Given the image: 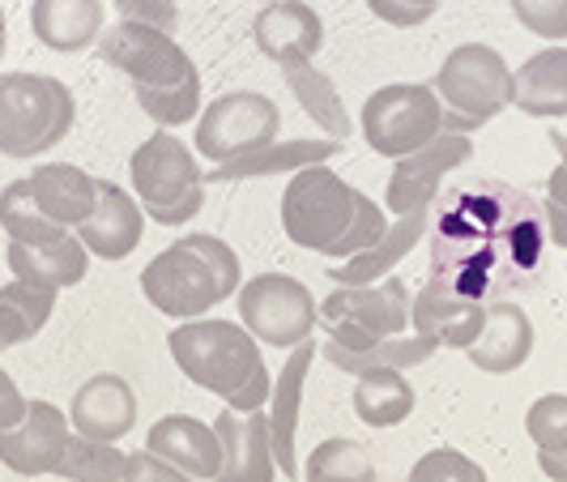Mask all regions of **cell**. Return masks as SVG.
Here are the masks:
<instances>
[{
  "instance_id": "1",
  "label": "cell",
  "mask_w": 567,
  "mask_h": 482,
  "mask_svg": "<svg viewBox=\"0 0 567 482\" xmlns=\"http://www.w3.org/2000/svg\"><path fill=\"white\" fill-rule=\"evenodd\" d=\"M389 227H393V214L380 201H371L363 188H354L350 180H341L329 163L295 171L286 180L282 230L303 253L350 260L375 248Z\"/></svg>"
},
{
  "instance_id": "2",
  "label": "cell",
  "mask_w": 567,
  "mask_h": 482,
  "mask_svg": "<svg viewBox=\"0 0 567 482\" xmlns=\"http://www.w3.org/2000/svg\"><path fill=\"white\" fill-rule=\"evenodd\" d=\"M167 350L175 368L184 371V380L223 398L227 410L252 414L269 406L274 376L265 363V346L239 320H223V316L184 320L167 334Z\"/></svg>"
},
{
  "instance_id": "3",
  "label": "cell",
  "mask_w": 567,
  "mask_h": 482,
  "mask_svg": "<svg viewBox=\"0 0 567 482\" xmlns=\"http://www.w3.org/2000/svg\"><path fill=\"white\" fill-rule=\"evenodd\" d=\"M128 180H133V197L142 201L145 218L163 227L193 223L205 205V171H200L197 150L179 142L171 129H154L133 150Z\"/></svg>"
},
{
  "instance_id": "4",
  "label": "cell",
  "mask_w": 567,
  "mask_h": 482,
  "mask_svg": "<svg viewBox=\"0 0 567 482\" xmlns=\"http://www.w3.org/2000/svg\"><path fill=\"white\" fill-rule=\"evenodd\" d=\"M78 99L48 73H0V154L39 158L73 133Z\"/></svg>"
},
{
  "instance_id": "5",
  "label": "cell",
  "mask_w": 567,
  "mask_h": 482,
  "mask_svg": "<svg viewBox=\"0 0 567 482\" xmlns=\"http://www.w3.org/2000/svg\"><path fill=\"white\" fill-rule=\"evenodd\" d=\"M431 90L440 94L449 112V133H478L486 120L508 112L516 99V69L499 57L491 43H461L453 48L440 73L431 78Z\"/></svg>"
},
{
  "instance_id": "6",
  "label": "cell",
  "mask_w": 567,
  "mask_h": 482,
  "mask_svg": "<svg viewBox=\"0 0 567 482\" xmlns=\"http://www.w3.org/2000/svg\"><path fill=\"white\" fill-rule=\"evenodd\" d=\"M359 129L371 154L398 163L405 154L423 150L426 142H435L440 133H449V112L431 82H389L368 94Z\"/></svg>"
},
{
  "instance_id": "7",
  "label": "cell",
  "mask_w": 567,
  "mask_h": 482,
  "mask_svg": "<svg viewBox=\"0 0 567 482\" xmlns=\"http://www.w3.org/2000/svg\"><path fill=\"white\" fill-rule=\"evenodd\" d=\"M239 325L269 350H295L320 329V304L308 286L290 274H256L235 295Z\"/></svg>"
},
{
  "instance_id": "8",
  "label": "cell",
  "mask_w": 567,
  "mask_h": 482,
  "mask_svg": "<svg viewBox=\"0 0 567 482\" xmlns=\"http://www.w3.org/2000/svg\"><path fill=\"white\" fill-rule=\"evenodd\" d=\"M278 133H282V112H278V103L269 94H260V90H227L209 107H200L193 150H197L200 163L223 167L230 158H244V154L274 145Z\"/></svg>"
},
{
  "instance_id": "9",
  "label": "cell",
  "mask_w": 567,
  "mask_h": 482,
  "mask_svg": "<svg viewBox=\"0 0 567 482\" xmlns=\"http://www.w3.org/2000/svg\"><path fill=\"white\" fill-rule=\"evenodd\" d=\"M142 295L150 299L154 312L171 316V320H200L209 316L218 304H227L218 274L209 269V260L193 253L184 239L167 244L163 253L154 256L142 269Z\"/></svg>"
},
{
  "instance_id": "10",
  "label": "cell",
  "mask_w": 567,
  "mask_h": 482,
  "mask_svg": "<svg viewBox=\"0 0 567 482\" xmlns=\"http://www.w3.org/2000/svg\"><path fill=\"white\" fill-rule=\"evenodd\" d=\"M99 57L120 69L133 85H150V90H167V85H184L188 78H197V64L179 48L175 34L137 27V22H112L103 30Z\"/></svg>"
},
{
  "instance_id": "11",
  "label": "cell",
  "mask_w": 567,
  "mask_h": 482,
  "mask_svg": "<svg viewBox=\"0 0 567 482\" xmlns=\"http://www.w3.org/2000/svg\"><path fill=\"white\" fill-rule=\"evenodd\" d=\"M470 158H474V142L465 133H440L435 142H426L423 150H414V154L393 163L389 188H384V209L393 218L431 209V201L440 197L444 180L456 167H465Z\"/></svg>"
},
{
  "instance_id": "12",
  "label": "cell",
  "mask_w": 567,
  "mask_h": 482,
  "mask_svg": "<svg viewBox=\"0 0 567 482\" xmlns=\"http://www.w3.org/2000/svg\"><path fill=\"white\" fill-rule=\"evenodd\" d=\"M73 440V423L56 401L34 398L22 414V423L0 431V465L22 479H56V465Z\"/></svg>"
},
{
  "instance_id": "13",
  "label": "cell",
  "mask_w": 567,
  "mask_h": 482,
  "mask_svg": "<svg viewBox=\"0 0 567 482\" xmlns=\"http://www.w3.org/2000/svg\"><path fill=\"white\" fill-rule=\"evenodd\" d=\"M414 295L405 278H384L371 286H333V295L320 304V325H354L371 338H405Z\"/></svg>"
},
{
  "instance_id": "14",
  "label": "cell",
  "mask_w": 567,
  "mask_h": 482,
  "mask_svg": "<svg viewBox=\"0 0 567 482\" xmlns=\"http://www.w3.org/2000/svg\"><path fill=\"white\" fill-rule=\"evenodd\" d=\"M486 325V304L461 295L449 283H426L414 295V308H410V334L435 341L440 350H470Z\"/></svg>"
},
{
  "instance_id": "15",
  "label": "cell",
  "mask_w": 567,
  "mask_h": 482,
  "mask_svg": "<svg viewBox=\"0 0 567 482\" xmlns=\"http://www.w3.org/2000/svg\"><path fill=\"white\" fill-rule=\"evenodd\" d=\"M69 423L85 440H103V444H120L133 427H137V393L124 376L115 371H99L78 384V393L69 401Z\"/></svg>"
},
{
  "instance_id": "16",
  "label": "cell",
  "mask_w": 567,
  "mask_h": 482,
  "mask_svg": "<svg viewBox=\"0 0 567 482\" xmlns=\"http://www.w3.org/2000/svg\"><path fill=\"white\" fill-rule=\"evenodd\" d=\"M73 235L82 239V248L90 256H99V260H124V256H133V248L142 244L145 235L142 201L133 197V188H124V184L99 180V201H94L90 218Z\"/></svg>"
},
{
  "instance_id": "17",
  "label": "cell",
  "mask_w": 567,
  "mask_h": 482,
  "mask_svg": "<svg viewBox=\"0 0 567 482\" xmlns=\"http://www.w3.org/2000/svg\"><path fill=\"white\" fill-rule=\"evenodd\" d=\"M320 355L316 341H303L286 355L282 371L274 376V393H269V444H274V457H278V470L282 479H303V465H299V410H303V380L312 371V359Z\"/></svg>"
},
{
  "instance_id": "18",
  "label": "cell",
  "mask_w": 567,
  "mask_h": 482,
  "mask_svg": "<svg viewBox=\"0 0 567 482\" xmlns=\"http://www.w3.org/2000/svg\"><path fill=\"white\" fill-rule=\"evenodd\" d=\"M145 453L200 482H218L223 474V440L214 423H200L197 414H163L145 431Z\"/></svg>"
},
{
  "instance_id": "19",
  "label": "cell",
  "mask_w": 567,
  "mask_h": 482,
  "mask_svg": "<svg viewBox=\"0 0 567 482\" xmlns=\"http://www.w3.org/2000/svg\"><path fill=\"white\" fill-rule=\"evenodd\" d=\"M214 431L223 440V474L218 482H278V457L269 444V414L252 410H223L214 419Z\"/></svg>"
},
{
  "instance_id": "20",
  "label": "cell",
  "mask_w": 567,
  "mask_h": 482,
  "mask_svg": "<svg viewBox=\"0 0 567 482\" xmlns=\"http://www.w3.org/2000/svg\"><path fill=\"white\" fill-rule=\"evenodd\" d=\"M252 43L274 64L316 60V52L324 48V22L303 0H274V4H260V13L252 18Z\"/></svg>"
},
{
  "instance_id": "21",
  "label": "cell",
  "mask_w": 567,
  "mask_h": 482,
  "mask_svg": "<svg viewBox=\"0 0 567 482\" xmlns=\"http://www.w3.org/2000/svg\"><path fill=\"white\" fill-rule=\"evenodd\" d=\"M9 260V274L18 283L48 286V290H69V286H82L90 274V253L82 248V239L73 230H52L34 244H13L4 248Z\"/></svg>"
},
{
  "instance_id": "22",
  "label": "cell",
  "mask_w": 567,
  "mask_h": 482,
  "mask_svg": "<svg viewBox=\"0 0 567 482\" xmlns=\"http://www.w3.org/2000/svg\"><path fill=\"white\" fill-rule=\"evenodd\" d=\"M30 30L48 52L78 57L85 48H99L107 30V0H34Z\"/></svg>"
},
{
  "instance_id": "23",
  "label": "cell",
  "mask_w": 567,
  "mask_h": 482,
  "mask_svg": "<svg viewBox=\"0 0 567 482\" xmlns=\"http://www.w3.org/2000/svg\"><path fill=\"white\" fill-rule=\"evenodd\" d=\"M470 363L486 376H508L520 371L534 355V320L520 304L499 299V304H486V325L478 341L465 350Z\"/></svg>"
},
{
  "instance_id": "24",
  "label": "cell",
  "mask_w": 567,
  "mask_h": 482,
  "mask_svg": "<svg viewBox=\"0 0 567 482\" xmlns=\"http://www.w3.org/2000/svg\"><path fill=\"white\" fill-rule=\"evenodd\" d=\"M346 145L333 137H290L244 154V158H230L223 167L205 171V184H235V180H269V175H295L303 167H320V163H333Z\"/></svg>"
},
{
  "instance_id": "25",
  "label": "cell",
  "mask_w": 567,
  "mask_h": 482,
  "mask_svg": "<svg viewBox=\"0 0 567 482\" xmlns=\"http://www.w3.org/2000/svg\"><path fill=\"white\" fill-rule=\"evenodd\" d=\"M27 184L39 214L64 230L82 227L90 209H94V201H99V180L90 171L73 167V163H43V167L30 171Z\"/></svg>"
},
{
  "instance_id": "26",
  "label": "cell",
  "mask_w": 567,
  "mask_h": 482,
  "mask_svg": "<svg viewBox=\"0 0 567 482\" xmlns=\"http://www.w3.org/2000/svg\"><path fill=\"white\" fill-rule=\"evenodd\" d=\"M426 227H431V209H419V214L393 218L389 235H384L375 248H368V253H359V256H350V260H341V265H333V274H329L333 286H371V283L393 278L401 260L423 244Z\"/></svg>"
},
{
  "instance_id": "27",
  "label": "cell",
  "mask_w": 567,
  "mask_h": 482,
  "mask_svg": "<svg viewBox=\"0 0 567 482\" xmlns=\"http://www.w3.org/2000/svg\"><path fill=\"white\" fill-rule=\"evenodd\" d=\"M512 107L534 120H564L567 115V48L550 43L516 69V99Z\"/></svg>"
},
{
  "instance_id": "28",
  "label": "cell",
  "mask_w": 567,
  "mask_h": 482,
  "mask_svg": "<svg viewBox=\"0 0 567 482\" xmlns=\"http://www.w3.org/2000/svg\"><path fill=\"white\" fill-rule=\"evenodd\" d=\"M278 69H282V82L295 94V103L312 115V124L324 137H333L341 145L354 137V120H350L346 103H341L338 85H333L329 73L316 69V60H286Z\"/></svg>"
},
{
  "instance_id": "29",
  "label": "cell",
  "mask_w": 567,
  "mask_h": 482,
  "mask_svg": "<svg viewBox=\"0 0 567 482\" xmlns=\"http://www.w3.org/2000/svg\"><path fill=\"white\" fill-rule=\"evenodd\" d=\"M354 414L375 431H389L401 427L414 414V384L405 380V371L398 368H380L354 376Z\"/></svg>"
},
{
  "instance_id": "30",
  "label": "cell",
  "mask_w": 567,
  "mask_h": 482,
  "mask_svg": "<svg viewBox=\"0 0 567 482\" xmlns=\"http://www.w3.org/2000/svg\"><path fill=\"white\" fill-rule=\"evenodd\" d=\"M60 290H48V286L34 283H4L0 286V355L22 346V341L39 338L43 325L56 312Z\"/></svg>"
},
{
  "instance_id": "31",
  "label": "cell",
  "mask_w": 567,
  "mask_h": 482,
  "mask_svg": "<svg viewBox=\"0 0 567 482\" xmlns=\"http://www.w3.org/2000/svg\"><path fill=\"white\" fill-rule=\"evenodd\" d=\"M435 350H440V346L419 338V334L380 338V341H371V346H363V350H341V346H333V341L320 346V355H324L338 371H346V376H363V371H380V368H398V371L423 368Z\"/></svg>"
},
{
  "instance_id": "32",
  "label": "cell",
  "mask_w": 567,
  "mask_h": 482,
  "mask_svg": "<svg viewBox=\"0 0 567 482\" xmlns=\"http://www.w3.org/2000/svg\"><path fill=\"white\" fill-rule=\"evenodd\" d=\"M525 431L538 449V470L550 482H567V393H546L529 406Z\"/></svg>"
},
{
  "instance_id": "33",
  "label": "cell",
  "mask_w": 567,
  "mask_h": 482,
  "mask_svg": "<svg viewBox=\"0 0 567 482\" xmlns=\"http://www.w3.org/2000/svg\"><path fill=\"white\" fill-rule=\"evenodd\" d=\"M303 482H375V461L368 444L350 435L320 440L303 461Z\"/></svg>"
},
{
  "instance_id": "34",
  "label": "cell",
  "mask_w": 567,
  "mask_h": 482,
  "mask_svg": "<svg viewBox=\"0 0 567 482\" xmlns=\"http://www.w3.org/2000/svg\"><path fill=\"white\" fill-rule=\"evenodd\" d=\"M124 470H128V453L115 449V444H103V440H85L73 431L69 449L60 457L56 479L64 482H124Z\"/></svg>"
},
{
  "instance_id": "35",
  "label": "cell",
  "mask_w": 567,
  "mask_h": 482,
  "mask_svg": "<svg viewBox=\"0 0 567 482\" xmlns=\"http://www.w3.org/2000/svg\"><path fill=\"white\" fill-rule=\"evenodd\" d=\"M133 99L158 129H179L193 124L200 115V73L188 78L184 85H167V90H150V85H133Z\"/></svg>"
},
{
  "instance_id": "36",
  "label": "cell",
  "mask_w": 567,
  "mask_h": 482,
  "mask_svg": "<svg viewBox=\"0 0 567 482\" xmlns=\"http://www.w3.org/2000/svg\"><path fill=\"white\" fill-rule=\"evenodd\" d=\"M0 230H4V239H13V244H34V239H43V235L64 230V227L48 223V218L39 214L27 180H13V184L0 188Z\"/></svg>"
},
{
  "instance_id": "37",
  "label": "cell",
  "mask_w": 567,
  "mask_h": 482,
  "mask_svg": "<svg viewBox=\"0 0 567 482\" xmlns=\"http://www.w3.org/2000/svg\"><path fill=\"white\" fill-rule=\"evenodd\" d=\"M405 482H491L486 470L461 449H431L410 465Z\"/></svg>"
},
{
  "instance_id": "38",
  "label": "cell",
  "mask_w": 567,
  "mask_h": 482,
  "mask_svg": "<svg viewBox=\"0 0 567 482\" xmlns=\"http://www.w3.org/2000/svg\"><path fill=\"white\" fill-rule=\"evenodd\" d=\"M184 244H188L193 253H200L205 260H209V269L218 274V286H223V295H227V299H235V295H239V286L248 283V278H244L239 253L230 248L227 239H218V235H205V230H197V235H184Z\"/></svg>"
},
{
  "instance_id": "39",
  "label": "cell",
  "mask_w": 567,
  "mask_h": 482,
  "mask_svg": "<svg viewBox=\"0 0 567 482\" xmlns=\"http://www.w3.org/2000/svg\"><path fill=\"white\" fill-rule=\"evenodd\" d=\"M516 22L538 34V39H550V43H564L567 39V0H508Z\"/></svg>"
},
{
  "instance_id": "40",
  "label": "cell",
  "mask_w": 567,
  "mask_h": 482,
  "mask_svg": "<svg viewBox=\"0 0 567 482\" xmlns=\"http://www.w3.org/2000/svg\"><path fill=\"white\" fill-rule=\"evenodd\" d=\"M107 4H115L120 22H137V27L167 30V34L179 30V9H175V0H107Z\"/></svg>"
},
{
  "instance_id": "41",
  "label": "cell",
  "mask_w": 567,
  "mask_h": 482,
  "mask_svg": "<svg viewBox=\"0 0 567 482\" xmlns=\"http://www.w3.org/2000/svg\"><path fill=\"white\" fill-rule=\"evenodd\" d=\"M371 13L384 22V27L398 30H414L435 18V9H423V4H410V0H363Z\"/></svg>"
},
{
  "instance_id": "42",
  "label": "cell",
  "mask_w": 567,
  "mask_h": 482,
  "mask_svg": "<svg viewBox=\"0 0 567 482\" xmlns=\"http://www.w3.org/2000/svg\"><path fill=\"white\" fill-rule=\"evenodd\" d=\"M124 482H200L188 479L184 470H175L167 461H158L154 453H128V470H124Z\"/></svg>"
},
{
  "instance_id": "43",
  "label": "cell",
  "mask_w": 567,
  "mask_h": 482,
  "mask_svg": "<svg viewBox=\"0 0 567 482\" xmlns=\"http://www.w3.org/2000/svg\"><path fill=\"white\" fill-rule=\"evenodd\" d=\"M30 401L22 398V389H18V380L9 376V371L0 368V431H9V427L22 423V414H27Z\"/></svg>"
},
{
  "instance_id": "44",
  "label": "cell",
  "mask_w": 567,
  "mask_h": 482,
  "mask_svg": "<svg viewBox=\"0 0 567 482\" xmlns=\"http://www.w3.org/2000/svg\"><path fill=\"white\" fill-rule=\"evenodd\" d=\"M542 218H546V235H550V244H555V248H567V205L546 197Z\"/></svg>"
},
{
  "instance_id": "45",
  "label": "cell",
  "mask_w": 567,
  "mask_h": 482,
  "mask_svg": "<svg viewBox=\"0 0 567 482\" xmlns=\"http://www.w3.org/2000/svg\"><path fill=\"white\" fill-rule=\"evenodd\" d=\"M546 197L567 205V167H555L550 171V180H546Z\"/></svg>"
},
{
  "instance_id": "46",
  "label": "cell",
  "mask_w": 567,
  "mask_h": 482,
  "mask_svg": "<svg viewBox=\"0 0 567 482\" xmlns=\"http://www.w3.org/2000/svg\"><path fill=\"white\" fill-rule=\"evenodd\" d=\"M550 145L559 150V167H567V133H559V129H555V133H550Z\"/></svg>"
},
{
  "instance_id": "47",
  "label": "cell",
  "mask_w": 567,
  "mask_h": 482,
  "mask_svg": "<svg viewBox=\"0 0 567 482\" xmlns=\"http://www.w3.org/2000/svg\"><path fill=\"white\" fill-rule=\"evenodd\" d=\"M4 52H9V27H0V60H4Z\"/></svg>"
},
{
  "instance_id": "48",
  "label": "cell",
  "mask_w": 567,
  "mask_h": 482,
  "mask_svg": "<svg viewBox=\"0 0 567 482\" xmlns=\"http://www.w3.org/2000/svg\"><path fill=\"white\" fill-rule=\"evenodd\" d=\"M410 4H423V9H440V0H410Z\"/></svg>"
},
{
  "instance_id": "49",
  "label": "cell",
  "mask_w": 567,
  "mask_h": 482,
  "mask_svg": "<svg viewBox=\"0 0 567 482\" xmlns=\"http://www.w3.org/2000/svg\"><path fill=\"white\" fill-rule=\"evenodd\" d=\"M0 27H4V9H0Z\"/></svg>"
},
{
  "instance_id": "50",
  "label": "cell",
  "mask_w": 567,
  "mask_h": 482,
  "mask_svg": "<svg viewBox=\"0 0 567 482\" xmlns=\"http://www.w3.org/2000/svg\"><path fill=\"white\" fill-rule=\"evenodd\" d=\"M260 4H274V0H260Z\"/></svg>"
}]
</instances>
